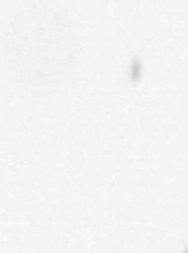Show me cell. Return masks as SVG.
Returning <instances> with one entry per match:
<instances>
[{"mask_svg": "<svg viewBox=\"0 0 188 253\" xmlns=\"http://www.w3.org/2000/svg\"><path fill=\"white\" fill-rule=\"evenodd\" d=\"M186 253H188V251H186Z\"/></svg>", "mask_w": 188, "mask_h": 253, "instance_id": "1", "label": "cell"}]
</instances>
